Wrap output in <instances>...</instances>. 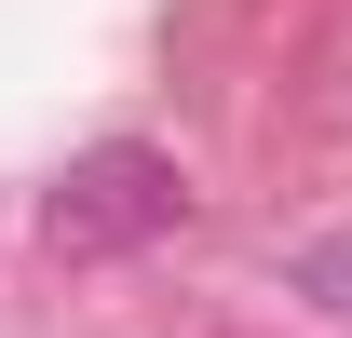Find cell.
Instances as JSON below:
<instances>
[{"label":"cell","instance_id":"6da1fadb","mask_svg":"<svg viewBox=\"0 0 352 338\" xmlns=\"http://www.w3.org/2000/svg\"><path fill=\"white\" fill-rule=\"evenodd\" d=\"M176 216H190V176H176V149H135V135H109V149H82V163L41 190V244H54V257H135V244H163Z\"/></svg>","mask_w":352,"mask_h":338}]
</instances>
